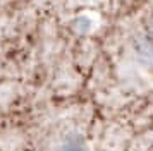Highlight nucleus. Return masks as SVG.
Returning <instances> with one entry per match:
<instances>
[{
	"instance_id": "f257e3e1",
	"label": "nucleus",
	"mask_w": 153,
	"mask_h": 151,
	"mask_svg": "<svg viewBox=\"0 0 153 151\" xmlns=\"http://www.w3.org/2000/svg\"><path fill=\"white\" fill-rule=\"evenodd\" d=\"M62 151H84L83 148H81V146H79V144H67V146H65V148H62Z\"/></svg>"
}]
</instances>
